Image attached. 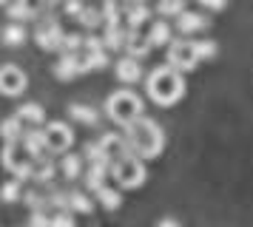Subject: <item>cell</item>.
<instances>
[{
    "label": "cell",
    "mask_w": 253,
    "mask_h": 227,
    "mask_svg": "<svg viewBox=\"0 0 253 227\" xmlns=\"http://www.w3.org/2000/svg\"><path fill=\"white\" fill-rule=\"evenodd\" d=\"M128 139V145H131V153L134 156H157L162 151V145H165V136H162V128L154 119H148V116H142V119H137L134 125H128L126 134H123Z\"/></svg>",
    "instance_id": "1"
},
{
    "label": "cell",
    "mask_w": 253,
    "mask_h": 227,
    "mask_svg": "<svg viewBox=\"0 0 253 227\" xmlns=\"http://www.w3.org/2000/svg\"><path fill=\"white\" fill-rule=\"evenodd\" d=\"M145 88H148V97L157 102V105H173V102L185 94V82H182V74H179L176 68L160 66L148 74Z\"/></svg>",
    "instance_id": "2"
},
{
    "label": "cell",
    "mask_w": 253,
    "mask_h": 227,
    "mask_svg": "<svg viewBox=\"0 0 253 227\" xmlns=\"http://www.w3.org/2000/svg\"><path fill=\"white\" fill-rule=\"evenodd\" d=\"M105 111H108V116L114 122L128 128V125H134L137 119H142V100H139L134 91H117V94L108 97Z\"/></svg>",
    "instance_id": "3"
},
{
    "label": "cell",
    "mask_w": 253,
    "mask_h": 227,
    "mask_svg": "<svg viewBox=\"0 0 253 227\" xmlns=\"http://www.w3.org/2000/svg\"><path fill=\"white\" fill-rule=\"evenodd\" d=\"M111 179L120 185V188H139L145 182V168L134 153L126 159H120L117 165H111Z\"/></svg>",
    "instance_id": "4"
},
{
    "label": "cell",
    "mask_w": 253,
    "mask_h": 227,
    "mask_svg": "<svg viewBox=\"0 0 253 227\" xmlns=\"http://www.w3.org/2000/svg\"><path fill=\"white\" fill-rule=\"evenodd\" d=\"M196 63H199V54H196L194 40H173V43L168 45V66L176 68L179 74L196 68Z\"/></svg>",
    "instance_id": "5"
},
{
    "label": "cell",
    "mask_w": 253,
    "mask_h": 227,
    "mask_svg": "<svg viewBox=\"0 0 253 227\" xmlns=\"http://www.w3.org/2000/svg\"><path fill=\"white\" fill-rule=\"evenodd\" d=\"M35 40H37V45H40V48L51 51V48H63L66 34H63V29H60L57 20L43 17V20H40V26H37V32H35Z\"/></svg>",
    "instance_id": "6"
},
{
    "label": "cell",
    "mask_w": 253,
    "mask_h": 227,
    "mask_svg": "<svg viewBox=\"0 0 253 227\" xmlns=\"http://www.w3.org/2000/svg\"><path fill=\"white\" fill-rule=\"evenodd\" d=\"M97 145H100V156L105 162H111V165H117L120 159L131 156V145H128L126 136H120V134H105Z\"/></svg>",
    "instance_id": "7"
},
{
    "label": "cell",
    "mask_w": 253,
    "mask_h": 227,
    "mask_svg": "<svg viewBox=\"0 0 253 227\" xmlns=\"http://www.w3.org/2000/svg\"><path fill=\"white\" fill-rule=\"evenodd\" d=\"M46 142H48V153H66L74 142V134L66 122H51L46 128Z\"/></svg>",
    "instance_id": "8"
},
{
    "label": "cell",
    "mask_w": 253,
    "mask_h": 227,
    "mask_svg": "<svg viewBox=\"0 0 253 227\" xmlns=\"http://www.w3.org/2000/svg\"><path fill=\"white\" fill-rule=\"evenodd\" d=\"M23 88H26V74L17 66L6 63L3 71H0V91H3V94H9V97H17Z\"/></svg>",
    "instance_id": "9"
},
{
    "label": "cell",
    "mask_w": 253,
    "mask_h": 227,
    "mask_svg": "<svg viewBox=\"0 0 253 227\" xmlns=\"http://www.w3.org/2000/svg\"><path fill=\"white\" fill-rule=\"evenodd\" d=\"M23 151L26 156L32 159V162H43L48 159V142H46V131H26L23 136Z\"/></svg>",
    "instance_id": "10"
},
{
    "label": "cell",
    "mask_w": 253,
    "mask_h": 227,
    "mask_svg": "<svg viewBox=\"0 0 253 227\" xmlns=\"http://www.w3.org/2000/svg\"><path fill=\"white\" fill-rule=\"evenodd\" d=\"M111 176V162H105L103 156L94 159L91 165H88V170H85V188L94 193H100L105 188V179Z\"/></svg>",
    "instance_id": "11"
},
{
    "label": "cell",
    "mask_w": 253,
    "mask_h": 227,
    "mask_svg": "<svg viewBox=\"0 0 253 227\" xmlns=\"http://www.w3.org/2000/svg\"><path fill=\"white\" fill-rule=\"evenodd\" d=\"M83 57L80 54H63L60 63L54 66V77L57 79H74L77 74H83Z\"/></svg>",
    "instance_id": "12"
},
{
    "label": "cell",
    "mask_w": 253,
    "mask_h": 227,
    "mask_svg": "<svg viewBox=\"0 0 253 227\" xmlns=\"http://www.w3.org/2000/svg\"><path fill=\"white\" fill-rule=\"evenodd\" d=\"M114 74H117V79H123V82H137V79L142 77V66H139V60L126 54L114 66Z\"/></svg>",
    "instance_id": "13"
},
{
    "label": "cell",
    "mask_w": 253,
    "mask_h": 227,
    "mask_svg": "<svg viewBox=\"0 0 253 227\" xmlns=\"http://www.w3.org/2000/svg\"><path fill=\"white\" fill-rule=\"evenodd\" d=\"M108 66V51L105 45H97V48H83V68L85 71H100V68Z\"/></svg>",
    "instance_id": "14"
},
{
    "label": "cell",
    "mask_w": 253,
    "mask_h": 227,
    "mask_svg": "<svg viewBox=\"0 0 253 227\" xmlns=\"http://www.w3.org/2000/svg\"><path fill=\"white\" fill-rule=\"evenodd\" d=\"M208 26V20L202 14H196V11H182L179 17H176V29L182 34H194V32H202Z\"/></svg>",
    "instance_id": "15"
},
{
    "label": "cell",
    "mask_w": 253,
    "mask_h": 227,
    "mask_svg": "<svg viewBox=\"0 0 253 227\" xmlns=\"http://www.w3.org/2000/svg\"><path fill=\"white\" fill-rule=\"evenodd\" d=\"M128 34H131V32L120 29V23H108V26H105V34H103L105 48H117V51H120V48H126Z\"/></svg>",
    "instance_id": "16"
},
{
    "label": "cell",
    "mask_w": 253,
    "mask_h": 227,
    "mask_svg": "<svg viewBox=\"0 0 253 227\" xmlns=\"http://www.w3.org/2000/svg\"><path fill=\"white\" fill-rule=\"evenodd\" d=\"M0 131H3V142H6V145H17V142L26 136L23 119H20V116H9V119L3 122V128H0Z\"/></svg>",
    "instance_id": "17"
},
{
    "label": "cell",
    "mask_w": 253,
    "mask_h": 227,
    "mask_svg": "<svg viewBox=\"0 0 253 227\" xmlns=\"http://www.w3.org/2000/svg\"><path fill=\"white\" fill-rule=\"evenodd\" d=\"M126 51H128V57H134V60H139V57H145L151 51V43H148V37L142 40L137 32H131L128 34V43H126Z\"/></svg>",
    "instance_id": "18"
},
{
    "label": "cell",
    "mask_w": 253,
    "mask_h": 227,
    "mask_svg": "<svg viewBox=\"0 0 253 227\" xmlns=\"http://www.w3.org/2000/svg\"><path fill=\"white\" fill-rule=\"evenodd\" d=\"M148 43H151V45H165V43L171 45V43H173V40H171V26H168L165 20H157L154 26H151Z\"/></svg>",
    "instance_id": "19"
},
{
    "label": "cell",
    "mask_w": 253,
    "mask_h": 227,
    "mask_svg": "<svg viewBox=\"0 0 253 227\" xmlns=\"http://www.w3.org/2000/svg\"><path fill=\"white\" fill-rule=\"evenodd\" d=\"M69 114H71V119H77V122H83V125H97L100 122V114L94 111V108H88V105H71Z\"/></svg>",
    "instance_id": "20"
},
{
    "label": "cell",
    "mask_w": 253,
    "mask_h": 227,
    "mask_svg": "<svg viewBox=\"0 0 253 227\" xmlns=\"http://www.w3.org/2000/svg\"><path fill=\"white\" fill-rule=\"evenodd\" d=\"M126 9V20H128V26H131V32H137V26L145 17H148V6H142V3H128V6H123Z\"/></svg>",
    "instance_id": "21"
},
{
    "label": "cell",
    "mask_w": 253,
    "mask_h": 227,
    "mask_svg": "<svg viewBox=\"0 0 253 227\" xmlns=\"http://www.w3.org/2000/svg\"><path fill=\"white\" fill-rule=\"evenodd\" d=\"M17 116H20L23 122H35V125H40L43 119H46V114H43V108H40L37 102H29V105H23V108L17 111Z\"/></svg>",
    "instance_id": "22"
},
{
    "label": "cell",
    "mask_w": 253,
    "mask_h": 227,
    "mask_svg": "<svg viewBox=\"0 0 253 227\" xmlns=\"http://www.w3.org/2000/svg\"><path fill=\"white\" fill-rule=\"evenodd\" d=\"M91 199L85 193H69V210L71 213H91Z\"/></svg>",
    "instance_id": "23"
},
{
    "label": "cell",
    "mask_w": 253,
    "mask_h": 227,
    "mask_svg": "<svg viewBox=\"0 0 253 227\" xmlns=\"http://www.w3.org/2000/svg\"><path fill=\"white\" fill-rule=\"evenodd\" d=\"M83 170V159L74 156V153H69V156H63V176L66 179H77Z\"/></svg>",
    "instance_id": "24"
},
{
    "label": "cell",
    "mask_w": 253,
    "mask_h": 227,
    "mask_svg": "<svg viewBox=\"0 0 253 227\" xmlns=\"http://www.w3.org/2000/svg\"><path fill=\"white\" fill-rule=\"evenodd\" d=\"M3 40H6V45H20L26 40V29L20 26V23H12V26H6Z\"/></svg>",
    "instance_id": "25"
},
{
    "label": "cell",
    "mask_w": 253,
    "mask_h": 227,
    "mask_svg": "<svg viewBox=\"0 0 253 227\" xmlns=\"http://www.w3.org/2000/svg\"><path fill=\"white\" fill-rule=\"evenodd\" d=\"M97 199H100V202H103V207H108V210L120 207V202H123V199H120V190L108 188V185H105V188H103L100 193H97Z\"/></svg>",
    "instance_id": "26"
},
{
    "label": "cell",
    "mask_w": 253,
    "mask_h": 227,
    "mask_svg": "<svg viewBox=\"0 0 253 227\" xmlns=\"http://www.w3.org/2000/svg\"><path fill=\"white\" fill-rule=\"evenodd\" d=\"M54 162H48V159H43V162H37V168H35V176L32 179H37V182H48L51 176H54Z\"/></svg>",
    "instance_id": "27"
},
{
    "label": "cell",
    "mask_w": 253,
    "mask_h": 227,
    "mask_svg": "<svg viewBox=\"0 0 253 227\" xmlns=\"http://www.w3.org/2000/svg\"><path fill=\"white\" fill-rule=\"evenodd\" d=\"M83 45H85V37H80V34H66V40H63V51H66V54H77Z\"/></svg>",
    "instance_id": "28"
},
{
    "label": "cell",
    "mask_w": 253,
    "mask_h": 227,
    "mask_svg": "<svg viewBox=\"0 0 253 227\" xmlns=\"http://www.w3.org/2000/svg\"><path fill=\"white\" fill-rule=\"evenodd\" d=\"M100 11H103V9H94V6H85V9H83V14H80V20L85 23V26H97V23H103V20H105V17L100 14Z\"/></svg>",
    "instance_id": "29"
},
{
    "label": "cell",
    "mask_w": 253,
    "mask_h": 227,
    "mask_svg": "<svg viewBox=\"0 0 253 227\" xmlns=\"http://www.w3.org/2000/svg\"><path fill=\"white\" fill-rule=\"evenodd\" d=\"M6 11H9V14H14V17H32V14H35V9H32L29 3H9V6H6Z\"/></svg>",
    "instance_id": "30"
},
{
    "label": "cell",
    "mask_w": 253,
    "mask_h": 227,
    "mask_svg": "<svg viewBox=\"0 0 253 227\" xmlns=\"http://www.w3.org/2000/svg\"><path fill=\"white\" fill-rule=\"evenodd\" d=\"M51 227H74V216H71V210H63V213L51 216Z\"/></svg>",
    "instance_id": "31"
},
{
    "label": "cell",
    "mask_w": 253,
    "mask_h": 227,
    "mask_svg": "<svg viewBox=\"0 0 253 227\" xmlns=\"http://www.w3.org/2000/svg\"><path fill=\"white\" fill-rule=\"evenodd\" d=\"M196 43V54H199V60L202 57H213L216 54V45L211 43V40H194Z\"/></svg>",
    "instance_id": "32"
},
{
    "label": "cell",
    "mask_w": 253,
    "mask_h": 227,
    "mask_svg": "<svg viewBox=\"0 0 253 227\" xmlns=\"http://www.w3.org/2000/svg\"><path fill=\"white\" fill-rule=\"evenodd\" d=\"M157 9H160V14H165V17H171V14L179 17V14L185 11V6H182V3H160Z\"/></svg>",
    "instance_id": "33"
},
{
    "label": "cell",
    "mask_w": 253,
    "mask_h": 227,
    "mask_svg": "<svg viewBox=\"0 0 253 227\" xmlns=\"http://www.w3.org/2000/svg\"><path fill=\"white\" fill-rule=\"evenodd\" d=\"M20 196V182L14 179V182H9V185H3V199L6 202H14Z\"/></svg>",
    "instance_id": "34"
},
{
    "label": "cell",
    "mask_w": 253,
    "mask_h": 227,
    "mask_svg": "<svg viewBox=\"0 0 253 227\" xmlns=\"http://www.w3.org/2000/svg\"><path fill=\"white\" fill-rule=\"evenodd\" d=\"M157 227H179V222H173V219H162Z\"/></svg>",
    "instance_id": "35"
},
{
    "label": "cell",
    "mask_w": 253,
    "mask_h": 227,
    "mask_svg": "<svg viewBox=\"0 0 253 227\" xmlns=\"http://www.w3.org/2000/svg\"><path fill=\"white\" fill-rule=\"evenodd\" d=\"M205 9H213V11H219V9H225V3H205Z\"/></svg>",
    "instance_id": "36"
}]
</instances>
